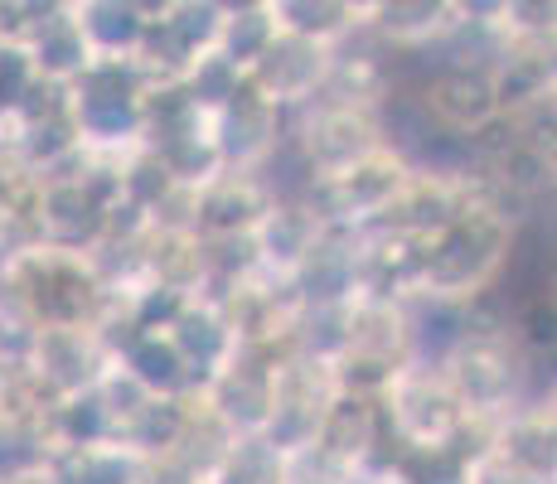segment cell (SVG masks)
Instances as JSON below:
<instances>
[{
    "instance_id": "8",
    "label": "cell",
    "mask_w": 557,
    "mask_h": 484,
    "mask_svg": "<svg viewBox=\"0 0 557 484\" xmlns=\"http://www.w3.org/2000/svg\"><path fill=\"white\" fill-rule=\"evenodd\" d=\"M485 450L513 475L533 484H553V407L529 402L519 412L499 417L485 436Z\"/></svg>"
},
{
    "instance_id": "14",
    "label": "cell",
    "mask_w": 557,
    "mask_h": 484,
    "mask_svg": "<svg viewBox=\"0 0 557 484\" xmlns=\"http://www.w3.org/2000/svg\"><path fill=\"white\" fill-rule=\"evenodd\" d=\"M272 39H276L272 5H223V25H219L213 53H219L223 63H233L238 73H248Z\"/></svg>"
},
{
    "instance_id": "5",
    "label": "cell",
    "mask_w": 557,
    "mask_h": 484,
    "mask_svg": "<svg viewBox=\"0 0 557 484\" xmlns=\"http://www.w3.org/2000/svg\"><path fill=\"white\" fill-rule=\"evenodd\" d=\"M417 107H422V116L436 132L456 136V141H475V136H485L490 126L499 122L490 69H470V63H446V69H436Z\"/></svg>"
},
{
    "instance_id": "2",
    "label": "cell",
    "mask_w": 557,
    "mask_h": 484,
    "mask_svg": "<svg viewBox=\"0 0 557 484\" xmlns=\"http://www.w3.org/2000/svg\"><path fill=\"white\" fill-rule=\"evenodd\" d=\"M373 402L393 446H460L470 426L436 359H412Z\"/></svg>"
},
{
    "instance_id": "11",
    "label": "cell",
    "mask_w": 557,
    "mask_h": 484,
    "mask_svg": "<svg viewBox=\"0 0 557 484\" xmlns=\"http://www.w3.org/2000/svg\"><path fill=\"white\" fill-rule=\"evenodd\" d=\"M460 25V5H432V0H398V5H363V35L393 49L446 45Z\"/></svg>"
},
{
    "instance_id": "4",
    "label": "cell",
    "mask_w": 557,
    "mask_h": 484,
    "mask_svg": "<svg viewBox=\"0 0 557 484\" xmlns=\"http://www.w3.org/2000/svg\"><path fill=\"white\" fill-rule=\"evenodd\" d=\"M330 69H335V49L276 29V39L262 49V59L243 73V83H248L267 107H276V112H301V107H310L325 92Z\"/></svg>"
},
{
    "instance_id": "12",
    "label": "cell",
    "mask_w": 557,
    "mask_h": 484,
    "mask_svg": "<svg viewBox=\"0 0 557 484\" xmlns=\"http://www.w3.org/2000/svg\"><path fill=\"white\" fill-rule=\"evenodd\" d=\"M69 15H73V25H78L92 59H136L146 20H151V5H132V0H83V5H69Z\"/></svg>"
},
{
    "instance_id": "3",
    "label": "cell",
    "mask_w": 557,
    "mask_h": 484,
    "mask_svg": "<svg viewBox=\"0 0 557 484\" xmlns=\"http://www.w3.org/2000/svg\"><path fill=\"white\" fill-rule=\"evenodd\" d=\"M25 369L35 373L53 402H69V397H83L102 383V373L112 369V353L92 325H39L29 339Z\"/></svg>"
},
{
    "instance_id": "9",
    "label": "cell",
    "mask_w": 557,
    "mask_h": 484,
    "mask_svg": "<svg viewBox=\"0 0 557 484\" xmlns=\"http://www.w3.org/2000/svg\"><path fill=\"white\" fill-rule=\"evenodd\" d=\"M20 45H25L29 63H35L39 83H49V88H69V83L92 63V53L83 45L69 5H35V20H29Z\"/></svg>"
},
{
    "instance_id": "6",
    "label": "cell",
    "mask_w": 557,
    "mask_h": 484,
    "mask_svg": "<svg viewBox=\"0 0 557 484\" xmlns=\"http://www.w3.org/2000/svg\"><path fill=\"white\" fill-rule=\"evenodd\" d=\"M267 203H272V189L262 185V175L223 170V175H213L209 185L185 199V228L199 243H238L257 228Z\"/></svg>"
},
{
    "instance_id": "10",
    "label": "cell",
    "mask_w": 557,
    "mask_h": 484,
    "mask_svg": "<svg viewBox=\"0 0 557 484\" xmlns=\"http://www.w3.org/2000/svg\"><path fill=\"white\" fill-rule=\"evenodd\" d=\"M170 344L180 349V359L189 363V373H195V383L203 387L219 369H228V359L238 353V335H233V325L223 320V310L213 306L209 296H195L185 310H180V320L165 330Z\"/></svg>"
},
{
    "instance_id": "1",
    "label": "cell",
    "mask_w": 557,
    "mask_h": 484,
    "mask_svg": "<svg viewBox=\"0 0 557 484\" xmlns=\"http://www.w3.org/2000/svg\"><path fill=\"white\" fill-rule=\"evenodd\" d=\"M292 150L301 156L310 185L315 179H335L345 170L363 165L369 156H379L383 146V112L363 102H345V97H325L320 92L310 107L292 112Z\"/></svg>"
},
{
    "instance_id": "13",
    "label": "cell",
    "mask_w": 557,
    "mask_h": 484,
    "mask_svg": "<svg viewBox=\"0 0 557 484\" xmlns=\"http://www.w3.org/2000/svg\"><path fill=\"white\" fill-rule=\"evenodd\" d=\"M272 20L282 35L335 49L363 29V5H345V0H272Z\"/></svg>"
},
{
    "instance_id": "15",
    "label": "cell",
    "mask_w": 557,
    "mask_h": 484,
    "mask_svg": "<svg viewBox=\"0 0 557 484\" xmlns=\"http://www.w3.org/2000/svg\"><path fill=\"white\" fill-rule=\"evenodd\" d=\"M209 484H286V456L267 436H233L213 460Z\"/></svg>"
},
{
    "instance_id": "7",
    "label": "cell",
    "mask_w": 557,
    "mask_h": 484,
    "mask_svg": "<svg viewBox=\"0 0 557 484\" xmlns=\"http://www.w3.org/2000/svg\"><path fill=\"white\" fill-rule=\"evenodd\" d=\"M320 219L306 209V199H272L267 213L257 219V228L248 233L252 243V262L262 276L272 282H292V272L306 262V252L320 243Z\"/></svg>"
}]
</instances>
